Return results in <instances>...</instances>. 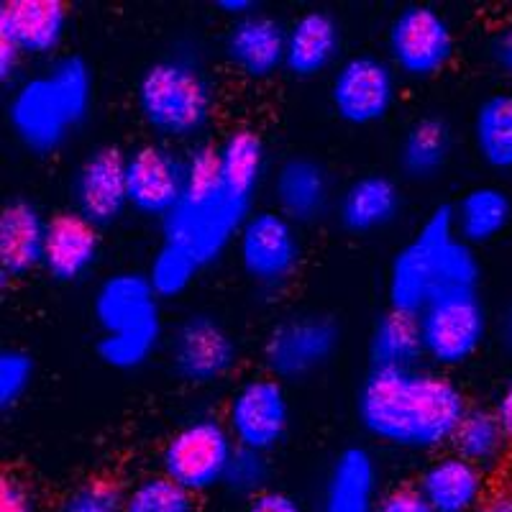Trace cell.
Instances as JSON below:
<instances>
[{
  "label": "cell",
  "instance_id": "1",
  "mask_svg": "<svg viewBox=\"0 0 512 512\" xmlns=\"http://www.w3.org/2000/svg\"><path fill=\"white\" fill-rule=\"evenodd\" d=\"M469 400L456 379L433 367L372 369L356 390L361 431L408 454H443L454 443Z\"/></svg>",
  "mask_w": 512,
  "mask_h": 512
},
{
  "label": "cell",
  "instance_id": "2",
  "mask_svg": "<svg viewBox=\"0 0 512 512\" xmlns=\"http://www.w3.org/2000/svg\"><path fill=\"white\" fill-rule=\"evenodd\" d=\"M95 100V77L80 54H62L47 70L13 85L6 105L11 134L36 157L57 154L88 121Z\"/></svg>",
  "mask_w": 512,
  "mask_h": 512
},
{
  "label": "cell",
  "instance_id": "3",
  "mask_svg": "<svg viewBox=\"0 0 512 512\" xmlns=\"http://www.w3.org/2000/svg\"><path fill=\"white\" fill-rule=\"evenodd\" d=\"M254 210V203L233 195L221 182L216 144H192L185 152L180 205L159 226L164 241L185 246L200 267H208L236 246L241 226Z\"/></svg>",
  "mask_w": 512,
  "mask_h": 512
},
{
  "label": "cell",
  "instance_id": "4",
  "mask_svg": "<svg viewBox=\"0 0 512 512\" xmlns=\"http://www.w3.org/2000/svg\"><path fill=\"white\" fill-rule=\"evenodd\" d=\"M136 111L164 144H198L216 116V85L192 52L154 59L136 82Z\"/></svg>",
  "mask_w": 512,
  "mask_h": 512
},
{
  "label": "cell",
  "instance_id": "5",
  "mask_svg": "<svg viewBox=\"0 0 512 512\" xmlns=\"http://www.w3.org/2000/svg\"><path fill=\"white\" fill-rule=\"evenodd\" d=\"M159 300L144 272H113L98 285L93 315L100 328V361L118 372H134L164 346Z\"/></svg>",
  "mask_w": 512,
  "mask_h": 512
},
{
  "label": "cell",
  "instance_id": "6",
  "mask_svg": "<svg viewBox=\"0 0 512 512\" xmlns=\"http://www.w3.org/2000/svg\"><path fill=\"white\" fill-rule=\"evenodd\" d=\"M425 361L438 372L466 367L487 344L492 318L479 290H441L418 315Z\"/></svg>",
  "mask_w": 512,
  "mask_h": 512
},
{
  "label": "cell",
  "instance_id": "7",
  "mask_svg": "<svg viewBox=\"0 0 512 512\" xmlns=\"http://www.w3.org/2000/svg\"><path fill=\"white\" fill-rule=\"evenodd\" d=\"M236 448L239 446L221 415L198 413L164 441L159 469L190 495L203 497L223 487Z\"/></svg>",
  "mask_w": 512,
  "mask_h": 512
},
{
  "label": "cell",
  "instance_id": "8",
  "mask_svg": "<svg viewBox=\"0 0 512 512\" xmlns=\"http://www.w3.org/2000/svg\"><path fill=\"white\" fill-rule=\"evenodd\" d=\"M454 236V208L436 205L420 223L418 231L392 256L387 272L390 310L420 315V310L438 292L443 249Z\"/></svg>",
  "mask_w": 512,
  "mask_h": 512
},
{
  "label": "cell",
  "instance_id": "9",
  "mask_svg": "<svg viewBox=\"0 0 512 512\" xmlns=\"http://www.w3.org/2000/svg\"><path fill=\"white\" fill-rule=\"evenodd\" d=\"M454 54V26L431 3L402 6L384 34V57L402 80H433L448 70Z\"/></svg>",
  "mask_w": 512,
  "mask_h": 512
},
{
  "label": "cell",
  "instance_id": "10",
  "mask_svg": "<svg viewBox=\"0 0 512 512\" xmlns=\"http://www.w3.org/2000/svg\"><path fill=\"white\" fill-rule=\"evenodd\" d=\"M167 364L187 387H213L239 367V341L213 313H187L164 338Z\"/></svg>",
  "mask_w": 512,
  "mask_h": 512
},
{
  "label": "cell",
  "instance_id": "11",
  "mask_svg": "<svg viewBox=\"0 0 512 512\" xmlns=\"http://www.w3.org/2000/svg\"><path fill=\"white\" fill-rule=\"evenodd\" d=\"M400 80L387 57L372 52L349 54L331 72L328 100L338 121L346 126H377L397 105Z\"/></svg>",
  "mask_w": 512,
  "mask_h": 512
},
{
  "label": "cell",
  "instance_id": "12",
  "mask_svg": "<svg viewBox=\"0 0 512 512\" xmlns=\"http://www.w3.org/2000/svg\"><path fill=\"white\" fill-rule=\"evenodd\" d=\"M341 346V326L326 313H295L274 323L262 346L267 374L280 382H305L328 367Z\"/></svg>",
  "mask_w": 512,
  "mask_h": 512
},
{
  "label": "cell",
  "instance_id": "13",
  "mask_svg": "<svg viewBox=\"0 0 512 512\" xmlns=\"http://www.w3.org/2000/svg\"><path fill=\"white\" fill-rule=\"evenodd\" d=\"M290 395L287 384L272 374H251L233 387L223 420L239 448L272 454L290 433Z\"/></svg>",
  "mask_w": 512,
  "mask_h": 512
},
{
  "label": "cell",
  "instance_id": "14",
  "mask_svg": "<svg viewBox=\"0 0 512 512\" xmlns=\"http://www.w3.org/2000/svg\"><path fill=\"white\" fill-rule=\"evenodd\" d=\"M236 256L249 282L262 290H280L303 264L300 226L282 216L280 210L256 208L241 226Z\"/></svg>",
  "mask_w": 512,
  "mask_h": 512
},
{
  "label": "cell",
  "instance_id": "15",
  "mask_svg": "<svg viewBox=\"0 0 512 512\" xmlns=\"http://www.w3.org/2000/svg\"><path fill=\"white\" fill-rule=\"evenodd\" d=\"M128 210L159 221L180 205L185 192V154L164 141H144L126 152Z\"/></svg>",
  "mask_w": 512,
  "mask_h": 512
},
{
  "label": "cell",
  "instance_id": "16",
  "mask_svg": "<svg viewBox=\"0 0 512 512\" xmlns=\"http://www.w3.org/2000/svg\"><path fill=\"white\" fill-rule=\"evenodd\" d=\"M70 203L77 216L95 228L116 226L128 210L126 152L118 146H95L72 172Z\"/></svg>",
  "mask_w": 512,
  "mask_h": 512
},
{
  "label": "cell",
  "instance_id": "17",
  "mask_svg": "<svg viewBox=\"0 0 512 512\" xmlns=\"http://www.w3.org/2000/svg\"><path fill=\"white\" fill-rule=\"evenodd\" d=\"M287 24L272 13L256 11L231 21L223 36V57L241 77L262 82L285 70Z\"/></svg>",
  "mask_w": 512,
  "mask_h": 512
},
{
  "label": "cell",
  "instance_id": "18",
  "mask_svg": "<svg viewBox=\"0 0 512 512\" xmlns=\"http://www.w3.org/2000/svg\"><path fill=\"white\" fill-rule=\"evenodd\" d=\"M336 205L333 182L326 164L295 154L277 164L272 175V208L295 226H310L328 216Z\"/></svg>",
  "mask_w": 512,
  "mask_h": 512
},
{
  "label": "cell",
  "instance_id": "19",
  "mask_svg": "<svg viewBox=\"0 0 512 512\" xmlns=\"http://www.w3.org/2000/svg\"><path fill=\"white\" fill-rule=\"evenodd\" d=\"M67 26H70V8L62 0L0 3V41L13 44L26 59L54 57L67 36Z\"/></svg>",
  "mask_w": 512,
  "mask_h": 512
},
{
  "label": "cell",
  "instance_id": "20",
  "mask_svg": "<svg viewBox=\"0 0 512 512\" xmlns=\"http://www.w3.org/2000/svg\"><path fill=\"white\" fill-rule=\"evenodd\" d=\"M423 500L433 512H479L489 497V474L454 451L433 456L415 479Z\"/></svg>",
  "mask_w": 512,
  "mask_h": 512
},
{
  "label": "cell",
  "instance_id": "21",
  "mask_svg": "<svg viewBox=\"0 0 512 512\" xmlns=\"http://www.w3.org/2000/svg\"><path fill=\"white\" fill-rule=\"evenodd\" d=\"M344 54V29L328 11H305L287 24L285 70L297 80L333 72Z\"/></svg>",
  "mask_w": 512,
  "mask_h": 512
},
{
  "label": "cell",
  "instance_id": "22",
  "mask_svg": "<svg viewBox=\"0 0 512 512\" xmlns=\"http://www.w3.org/2000/svg\"><path fill=\"white\" fill-rule=\"evenodd\" d=\"M49 218L36 203L11 198L0 208V274L3 282L24 280L44 267Z\"/></svg>",
  "mask_w": 512,
  "mask_h": 512
},
{
  "label": "cell",
  "instance_id": "23",
  "mask_svg": "<svg viewBox=\"0 0 512 512\" xmlns=\"http://www.w3.org/2000/svg\"><path fill=\"white\" fill-rule=\"evenodd\" d=\"M100 249V228L77 216L75 210H62L49 218L47 251L41 269L59 285H75L93 272Z\"/></svg>",
  "mask_w": 512,
  "mask_h": 512
},
{
  "label": "cell",
  "instance_id": "24",
  "mask_svg": "<svg viewBox=\"0 0 512 512\" xmlns=\"http://www.w3.org/2000/svg\"><path fill=\"white\" fill-rule=\"evenodd\" d=\"M341 228L354 236L384 231L400 218L402 213V190L390 175L382 172H367L359 175L338 192L333 205Z\"/></svg>",
  "mask_w": 512,
  "mask_h": 512
},
{
  "label": "cell",
  "instance_id": "25",
  "mask_svg": "<svg viewBox=\"0 0 512 512\" xmlns=\"http://www.w3.org/2000/svg\"><path fill=\"white\" fill-rule=\"evenodd\" d=\"M379 466L364 446L338 451L328 469L320 512H374L379 505Z\"/></svg>",
  "mask_w": 512,
  "mask_h": 512
},
{
  "label": "cell",
  "instance_id": "26",
  "mask_svg": "<svg viewBox=\"0 0 512 512\" xmlns=\"http://www.w3.org/2000/svg\"><path fill=\"white\" fill-rule=\"evenodd\" d=\"M454 126L441 113H425L415 118L397 146V169L410 182H433L443 175L454 157Z\"/></svg>",
  "mask_w": 512,
  "mask_h": 512
},
{
  "label": "cell",
  "instance_id": "27",
  "mask_svg": "<svg viewBox=\"0 0 512 512\" xmlns=\"http://www.w3.org/2000/svg\"><path fill=\"white\" fill-rule=\"evenodd\" d=\"M451 208L456 236L477 249L500 239L510 228L512 192L500 185H474Z\"/></svg>",
  "mask_w": 512,
  "mask_h": 512
},
{
  "label": "cell",
  "instance_id": "28",
  "mask_svg": "<svg viewBox=\"0 0 512 512\" xmlns=\"http://www.w3.org/2000/svg\"><path fill=\"white\" fill-rule=\"evenodd\" d=\"M216 152L221 182L226 185V190L239 195L241 200L254 203L269 167L267 144L262 136L256 134L254 128H231L216 144Z\"/></svg>",
  "mask_w": 512,
  "mask_h": 512
},
{
  "label": "cell",
  "instance_id": "29",
  "mask_svg": "<svg viewBox=\"0 0 512 512\" xmlns=\"http://www.w3.org/2000/svg\"><path fill=\"white\" fill-rule=\"evenodd\" d=\"M369 361L372 369L423 367L425 351L418 315L397 313V310L379 315L369 333Z\"/></svg>",
  "mask_w": 512,
  "mask_h": 512
},
{
  "label": "cell",
  "instance_id": "30",
  "mask_svg": "<svg viewBox=\"0 0 512 512\" xmlns=\"http://www.w3.org/2000/svg\"><path fill=\"white\" fill-rule=\"evenodd\" d=\"M472 146L492 172H512V93H492L472 116Z\"/></svg>",
  "mask_w": 512,
  "mask_h": 512
},
{
  "label": "cell",
  "instance_id": "31",
  "mask_svg": "<svg viewBox=\"0 0 512 512\" xmlns=\"http://www.w3.org/2000/svg\"><path fill=\"white\" fill-rule=\"evenodd\" d=\"M510 446L512 441L507 438L500 420H497L495 410L472 405L464 420H461L454 443H451V451L489 474L507 459Z\"/></svg>",
  "mask_w": 512,
  "mask_h": 512
},
{
  "label": "cell",
  "instance_id": "32",
  "mask_svg": "<svg viewBox=\"0 0 512 512\" xmlns=\"http://www.w3.org/2000/svg\"><path fill=\"white\" fill-rule=\"evenodd\" d=\"M200 269L203 267L198 264V259L185 246L162 241L144 274L159 300H177L190 290Z\"/></svg>",
  "mask_w": 512,
  "mask_h": 512
},
{
  "label": "cell",
  "instance_id": "33",
  "mask_svg": "<svg viewBox=\"0 0 512 512\" xmlns=\"http://www.w3.org/2000/svg\"><path fill=\"white\" fill-rule=\"evenodd\" d=\"M123 512H198V497L162 472L146 474L126 489Z\"/></svg>",
  "mask_w": 512,
  "mask_h": 512
},
{
  "label": "cell",
  "instance_id": "34",
  "mask_svg": "<svg viewBox=\"0 0 512 512\" xmlns=\"http://www.w3.org/2000/svg\"><path fill=\"white\" fill-rule=\"evenodd\" d=\"M126 489L113 477H88L67 489L52 512H123Z\"/></svg>",
  "mask_w": 512,
  "mask_h": 512
},
{
  "label": "cell",
  "instance_id": "35",
  "mask_svg": "<svg viewBox=\"0 0 512 512\" xmlns=\"http://www.w3.org/2000/svg\"><path fill=\"white\" fill-rule=\"evenodd\" d=\"M269 482H272L269 456L259 454V451H249V448H236V454H233L231 464L226 469L223 489L249 502L262 495V492H267V489H272Z\"/></svg>",
  "mask_w": 512,
  "mask_h": 512
},
{
  "label": "cell",
  "instance_id": "36",
  "mask_svg": "<svg viewBox=\"0 0 512 512\" xmlns=\"http://www.w3.org/2000/svg\"><path fill=\"white\" fill-rule=\"evenodd\" d=\"M482 280V262H479L477 249L461 241L459 236L448 241L441 256V280H438V292L441 290H479Z\"/></svg>",
  "mask_w": 512,
  "mask_h": 512
},
{
  "label": "cell",
  "instance_id": "37",
  "mask_svg": "<svg viewBox=\"0 0 512 512\" xmlns=\"http://www.w3.org/2000/svg\"><path fill=\"white\" fill-rule=\"evenodd\" d=\"M36 377V361L24 349L0 351V408L13 410L31 390Z\"/></svg>",
  "mask_w": 512,
  "mask_h": 512
},
{
  "label": "cell",
  "instance_id": "38",
  "mask_svg": "<svg viewBox=\"0 0 512 512\" xmlns=\"http://www.w3.org/2000/svg\"><path fill=\"white\" fill-rule=\"evenodd\" d=\"M0 512H44L34 484L16 472L0 477Z\"/></svg>",
  "mask_w": 512,
  "mask_h": 512
},
{
  "label": "cell",
  "instance_id": "39",
  "mask_svg": "<svg viewBox=\"0 0 512 512\" xmlns=\"http://www.w3.org/2000/svg\"><path fill=\"white\" fill-rule=\"evenodd\" d=\"M374 512H433V507L423 500L415 484H410V487H392L390 492H384Z\"/></svg>",
  "mask_w": 512,
  "mask_h": 512
},
{
  "label": "cell",
  "instance_id": "40",
  "mask_svg": "<svg viewBox=\"0 0 512 512\" xmlns=\"http://www.w3.org/2000/svg\"><path fill=\"white\" fill-rule=\"evenodd\" d=\"M487 57L502 77L512 80V21L492 31L487 41Z\"/></svg>",
  "mask_w": 512,
  "mask_h": 512
},
{
  "label": "cell",
  "instance_id": "41",
  "mask_svg": "<svg viewBox=\"0 0 512 512\" xmlns=\"http://www.w3.org/2000/svg\"><path fill=\"white\" fill-rule=\"evenodd\" d=\"M244 512H308L303 500H297L295 495L285 492V489H267L259 497L246 502Z\"/></svg>",
  "mask_w": 512,
  "mask_h": 512
},
{
  "label": "cell",
  "instance_id": "42",
  "mask_svg": "<svg viewBox=\"0 0 512 512\" xmlns=\"http://www.w3.org/2000/svg\"><path fill=\"white\" fill-rule=\"evenodd\" d=\"M24 54L18 52L13 44L8 41H0V80L6 85H18V72H21V64H24Z\"/></svg>",
  "mask_w": 512,
  "mask_h": 512
},
{
  "label": "cell",
  "instance_id": "43",
  "mask_svg": "<svg viewBox=\"0 0 512 512\" xmlns=\"http://www.w3.org/2000/svg\"><path fill=\"white\" fill-rule=\"evenodd\" d=\"M492 410H495L497 420H500V425L505 428L507 438L512 441V377L500 387L495 402H492Z\"/></svg>",
  "mask_w": 512,
  "mask_h": 512
},
{
  "label": "cell",
  "instance_id": "44",
  "mask_svg": "<svg viewBox=\"0 0 512 512\" xmlns=\"http://www.w3.org/2000/svg\"><path fill=\"white\" fill-rule=\"evenodd\" d=\"M216 8L223 16L231 18V21H239V18L251 16V13L259 11L254 0H218Z\"/></svg>",
  "mask_w": 512,
  "mask_h": 512
},
{
  "label": "cell",
  "instance_id": "45",
  "mask_svg": "<svg viewBox=\"0 0 512 512\" xmlns=\"http://www.w3.org/2000/svg\"><path fill=\"white\" fill-rule=\"evenodd\" d=\"M479 512H512V487L492 489Z\"/></svg>",
  "mask_w": 512,
  "mask_h": 512
},
{
  "label": "cell",
  "instance_id": "46",
  "mask_svg": "<svg viewBox=\"0 0 512 512\" xmlns=\"http://www.w3.org/2000/svg\"><path fill=\"white\" fill-rule=\"evenodd\" d=\"M497 336H500V344L512 354V303L502 310L497 320Z\"/></svg>",
  "mask_w": 512,
  "mask_h": 512
}]
</instances>
